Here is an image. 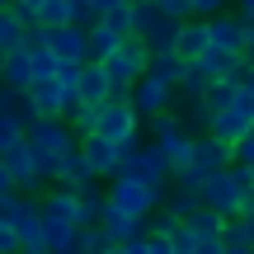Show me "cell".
Listing matches in <instances>:
<instances>
[{"mask_svg": "<svg viewBox=\"0 0 254 254\" xmlns=\"http://www.w3.org/2000/svg\"><path fill=\"white\" fill-rule=\"evenodd\" d=\"M24 146H28V155L38 160V170L52 179V170L75 151V132L62 118H33V123L24 127Z\"/></svg>", "mask_w": 254, "mask_h": 254, "instance_id": "obj_1", "label": "cell"}, {"mask_svg": "<svg viewBox=\"0 0 254 254\" xmlns=\"http://www.w3.org/2000/svg\"><path fill=\"white\" fill-rule=\"evenodd\" d=\"M250 189H254V170H250V165H240V160H231L226 170H217L207 184H202L198 202L207 212H217V217H236Z\"/></svg>", "mask_w": 254, "mask_h": 254, "instance_id": "obj_2", "label": "cell"}, {"mask_svg": "<svg viewBox=\"0 0 254 254\" xmlns=\"http://www.w3.org/2000/svg\"><path fill=\"white\" fill-rule=\"evenodd\" d=\"M231 160H236V151H231L226 141H212V136H193L189 165H184L179 174H170V179H174V189H184V193H193V198H198V193H202V184H207L217 170H226Z\"/></svg>", "mask_w": 254, "mask_h": 254, "instance_id": "obj_3", "label": "cell"}, {"mask_svg": "<svg viewBox=\"0 0 254 254\" xmlns=\"http://www.w3.org/2000/svg\"><path fill=\"white\" fill-rule=\"evenodd\" d=\"M250 127H254V94L245 90V85H236V94H231V99L212 113L207 136H212V141H226L231 151H236V141L250 132Z\"/></svg>", "mask_w": 254, "mask_h": 254, "instance_id": "obj_4", "label": "cell"}, {"mask_svg": "<svg viewBox=\"0 0 254 254\" xmlns=\"http://www.w3.org/2000/svg\"><path fill=\"white\" fill-rule=\"evenodd\" d=\"M146 57H151V52H146V43L127 33L123 43L99 62L104 75H109V85H113V94H127V85H136V80L146 75Z\"/></svg>", "mask_w": 254, "mask_h": 254, "instance_id": "obj_5", "label": "cell"}, {"mask_svg": "<svg viewBox=\"0 0 254 254\" xmlns=\"http://www.w3.org/2000/svg\"><path fill=\"white\" fill-rule=\"evenodd\" d=\"M160 198H165L160 189H151L146 179H132V174H113L109 193H104V202L127 212V217H151V212L160 207Z\"/></svg>", "mask_w": 254, "mask_h": 254, "instance_id": "obj_6", "label": "cell"}, {"mask_svg": "<svg viewBox=\"0 0 254 254\" xmlns=\"http://www.w3.org/2000/svg\"><path fill=\"white\" fill-rule=\"evenodd\" d=\"M5 221H9V231H14V240H19V254H47V245H43V221H38V198L14 193Z\"/></svg>", "mask_w": 254, "mask_h": 254, "instance_id": "obj_7", "label": "cell"}, {"mask_svg": "<svg viewBox=\"0 0 254 254\" xmlns=\"http://www.w3.org/2000/svg\"><path fill=\"white\" fill-rule=\"evenodd\" d=\"M151 132H155V151L165 155V165H170V174H179L184 165H189V151H193V132L184 127L174 113H160V118H151Z\"/></svg>", "mask_w": 254, "mask_h": 254, "instance_id": "obj_8", "label": "cell"}, {"mask_svg": "<svg viewBox=\"0 0 254 254\" xmlns=\"http://www.w3.org/2000/svg\"><path fill=\"white\" fill-rule=\"evenodd\" d=\"M136 113L132 104H127V94H109V99L94 109V136H104V141H123L127 132H136Z\"/></svg>", "mask_w": 254, "mask_h": 254, "instance_id": "obj_9", "label": "cell"}, {"mask_svg": "<svg viewBox=\"0 0 254 254\" xmlns=\"http://www.w3.org/2000/svg\"><path fill=\"white\" fill-rule=\"evenodd\" d=\"M127 104H132L136 118H160V113H170V104H174V85L155 80V75H141L136 85H127Z\"/></svg>", "mask_w": 254, "mask_h": 254, "instance_id": "obj_10", "label": "cell"}, {"mask_svg": "<svg viewBox=\"0 0 254 254\" xmlns=\"http://www.w3.org/2000/svg\"><path fill=\"white\" fill-rule=\"evenodd\" d=\"M118 174H132V179H146L151 189H160V193H170V165H165V155L155 151V141H141L136 146V155L123 165Z\"/></svg>", "mask_w": 254, "mask_h": 254, "instance_id": "obj_11", "label": "cell"}, {"mask_svg": "<svg viewBox=\"0 0 254 254\" xmlns=\"http://www.w3.org/2000/svg\"><path fill=\"white\" fill-rule=\"evenodd\" d=\"M0 165H5L9 184H14V193H28V198H33V193L47 184V174L38 170V160L28 155V146H24V141H19L14 151H5V155H0Z\"/></svg>", "mask_w": 254, "mask_h": 254, "instance_id": "obj_12", "label": "cell"}, {"mask_svg": "<svg viewBox=\"0 0 254 254\" xmlns=\"http://www.w3.org/2000/svg\"><path fill=\"white\" fill-rule=\"evenodd\" d=\"M75 151H80L85 170H90L94 179H113V174H118V146L113 141H104V136H80Z\"/></svg>", "mask_w": 254, "mask_h": 254, "instance_id": "obj_13", "label": "cell"}, {"mask_svg": "<svg viewBox=\"0 0 254 254\" xmlns=\"http://www.w3.org/2000/svg\"><path fill=\"white\" fill-rule=\"evenodd\" d=\"M99 236H104V245H127V240H141V236H146V217H127V212H118V207H104Z\"/></svg>", "mask_w": 254, "mask_h": 254, "instance_id": "obj_14", "label": "cell"}, {"mask_svg": "<svg viewBox=\"0 0 254 254\" xmlns=\"http://www.w3.org/2000/svg\"><path fill=\"white\" fill-rule=\"evenodd\" d=\"M109 94H113V85H109V75H104V66L99 62H80V75H75V104L99 109Z\"/></svg>", "mask_w": 254, "mask_h": 254, "instance_id": "obj_15", "label": "cell"}, {"mask_svg": "<svg viewBox=\"0 0 254 254\" xmlns=\"http://www.w3.org/2000/svg\"><path fill=\"white\" fill-rule=\"evenodd\" d=\"M47 33V52L57 62H85V28L62 24V28H43Z\"/></svg>", "mask_w": 254, "mask_h": 254, "instance_id": "obj_16", "label": "cell"}, {"mask_svg": "<svg viewBox=\"0 0 254 254\" xmlns=\"http://www.w3.org/2000/svg\"><path fill=\"white\" fill-rule=\"evenodd\" d=\"M0 85H5L9 94H24L28 85H33V71H28V52L24 47H14V52L0 57Z\"/></svg>", "mask_w": 254, "mask_h": 254, "instance_id": "obj_17", "label": "cell"}, {"mask_svg": "<svg viewBox=\"0 0 254 254\" xmlns=\"http://www.w3.org/2000/svg\"><path fill=\"white\" fill-rule=\"evenodd\" d=\"M170 47H174V57H179V62H193V57L207 47V28H202V19H179Z\"/></svg>", "mask_w": 254, "mask_h": 254, "instance_id": "obj_18", "label": "cell"}, {"mask_svg": "<svg viewBox=\"0 0 254 254\" xmlns=\"http://www.w3.org/2000/svg\"><path fill=\"white\" fill-rule=\"evenodd\" d=\"M193 71H198L202 75V80H221V75H231V71H236V66H240V57H231V52H221V47H202V52L198 57H193Z\"/></svg>", "mask_w": 254, "mask_h": 254, "instance_id": "obj_19", "label": "cell"}, {"mask_svg": "<svg viewBox=\"0 0 254 254\" xmlns=\"http://www.w3.org/2000/svg\"><path fill=\"white\" fill-rule=\"evenodd\" d=\"M104 189H94V184H85V189H75V226H99L104 217Z\"/></svg>", "mask_w": 254, "mask_h": 254, "instance_id": "obj_20", "label": "cell"}, {"mask_svg": "<svg viewBox=\"0 0 254 254\" xmlns=\"http://www.w3.org/2000/svg\"><path fill=\"white\" fill-rule=\"evenodd\" d=\"M118 43H123V38L113 33L109 24H99V19H94V24L85 28V62H104V57H109Z\"/></svg>", "mask_w": 254, "mask_h": 254, "instance_id": "obj_21", "label": "cell"}, {"mask_svg": "<svg viewBox=\"0 0 254 254\" xmlns=\"http://www.w3.org/2000/svg\"><path fill=\"white\" fill-rule=\"evenodd\" d=\"M184 66H189V62H179V57H174V47H160V52L146 57V75H155V80H165V85H179Z\"/></svg>", "mask_w": 254, "mask_h": 254, "instance_id": "obj_22", "label": "cell"}, {"mask_svg": "<svg viewBox=\"0 0 254 254\" xmlns=\"http://www.w3.org/2000/svg\"><path fill=\"white\" fill-rule=\"evenodd\" d=\"M52 179H57V189H71V193H75V189H85V184H94V174L85 170L80 151H71V155H66V160L52 170Z\"/></svg>", "mask_w": 254, "mask_h": 254, "instance_id": "obj_23", "label": "cell"}, {"mask_svg": "<svg viewBox=\"0 0 254 254\" xmlns=\"http://www.w3.org/2000/svg\"><path fill=\"white\" fill-rule=\"evenodd\" d=\"M24 127H28V118H24L19 109L0 113V155H5V151H14V146L24 141Z\"/></svg>", "mask_w": 254, "mask_h": 254, "instance_id": "obj_24", "label": "cell"}, {"mask_svg": "<svg viewBox=\"0 0 254 254\" xmlns=\"http://www.w3.org/2000/svg\"><path fill=\"white\" fill-rule=\"evenodd\" d=\"M198 207H202V202L193 198V193H184V189H174V193H165V198H160V212H170L174 221H189Z\"/></svg>", "mask_w": 254, "mask_h": 254, "instance_id": "obj_25", "label": "cell"}, {"mask_svg": "<svg viewBox=\"0 0 254 254\" xmlns=\"http://www.w3.org/2000/svg\"><path fill=\"white\" fill-rule=\"evenodd\" d=\"M19 43H24V24H19V14H14V9H0V57L14 52Z\"/></svg>", "mask_w": 254, "mask_h": 254, "instance_id": "obj_26", "label": "cell"}, {"mask_svg": "<svg viewBox=\"0 0 254 254\" xmlns=\"http://www.w3.org/2000/svg\"><path fill=\"white\" fill-rule=\"evenodd\" d=\"M104 250V236H99V226H75V236H71V250L66 254H99Z\"/></svg>", "mask_w": 254, "mask_h": 254, "instance_id": "obj_27", "label": "cell"}, {"mask_svg": "<svg viewBox=\"0 0 254 254\" xmlns=\"http://www.w3.org/2000/svg\"><path fill=\"white\" fill-rule=\"evenodd\" d=\"M62 123L75 132V141H80V136H94V109H90V104H75V109L66 113Z\"/></svg>", "mask_w": 254, "mask_h": 254, "instance_id": "obj_28", "label": "cell"}, {"mask_svg": "<svg viewBox=\"0 0 254 254\" xmlns=\"http://www.w3.org/2000/svg\"><path fill=\"white\" fill-rule=\"evenodd\" d=\"M221 221H226V217H217V212H207V207H198V212H193L189 221H184V226H189L193 236H221Z\"/></svg>", "mask_w": 254, "mask_h": 254, "instance_id": "obj_29", "label": "cell"}, {"mask_svg": "<svg viewBox=\"0 0 254 254\" xmlns=\"http://www.w3.org/2000/svg\"><path fill=\"white\" fill-rule=\"evenodd\" d=\"M33 24H43V28H62V24H71V14H66V0H43Z\"/></svg>", "mask_w": 254, "mask_h": 254, "instance_id": "obj_30", "label": "cell"}, {"mask_svg": "<svg viewBox=\"0 0 254 254\" xmlns=\"http://www.w3.org/2000/svg\"><path fill=\"white\" fill-rule=\"evenodd\" d=\"M28 71H33V80H52L57 57L47 52V47H33V52H28Z\"/></svg>", "mask_w": 254, "mask_h": 254, "instance_id": "obj_31", "label": "cell"}, {"mask_svg": "<svg viewBox=\"0 0 254 254\" xmlns=\"http://www.w3.org/2000/svg\"><path fill=\"white\" fill-rule=\"evenodd\" d=\"M66 14H71L75 28H90L94 24V0H66Z\"/></svg>", "mask_w": 254, "mask_h": 254, "instance_id": "obj_32", "label": "cell"}, {"mask_svg": "<svg viewBox=\"0 0 254 254\" xmlns=\"http://www.w3.org/2000/svg\"><path fill=\"white\" fill-rule=\"evenodd\" d=\"M165 240H170V250H174V254H193V231L184 226V221H179V226H174Z\"/></svg>", "mask_w": 254, "mask_h": 254, "instance_id": "obj_33", "label": "cell"}, {"mask_svg": "<svg viewBox=\"0 0 254 254\" xmlns=\"http://www.w3.org/2000/svg\"><path fill=\"white\" fill-rule=\"evenodd\" d=\"M221 9H226V0H189L193 19H212V14H221Z\"/></svg>", "mask_w": 254, "mask_h": 254, "instance_id": "obj_34", "label": "cell"}, {"mask_svg": "<svg viewBox=\"0 0 254 254\" xmlns=\"http://www.w3.org/2000/svg\"><path fill=\"white\" fill-rule=\"evenodd\" d=\"M99 24H109L118 38H127V5H123V9H109V14H99Z\"/></svg>", "mask_w": 254, "mask_h": 254, "instance_id": "obj_35", "label": "cell"}, {"mask_svg": "<svg viewBox=\"0 0 254 254\" xmlns=\"http://www.w3.org/2000/svg\"><path fill=\"white\" fill-rule=\"evenodd\" d=\"M236 160H240V165H250V170H254V127H250V132H245V136L236 141Z\"/></svg>", "mask_w": 254, "mask_h": 254, "instance_id": "obj_36", "label": "cell"}, {"mask_svg": "<svg viewBox=\"0 0 254 254\" xmlns=\"http://www.w3.org/2000/svg\"><path fill=\"white\" fill-rule=\"evenodd\" d=\"M221 236H193V254H221Z\"/></svg>", "mask_w": 254, "mask_h": 254, "instance_id": "obj_37", "label": "cell"}, {"mask_svg": "<svg viewBox=\"0 0 254 254\" xmlns=\"http://www.w3.org/2000/svg\"><path fill=\"white\" fill-rule=\"evenodd\" d=\"M0 254H19V240L9 231V221H0Z\"/></svg>", "mask_w": 254, "mask_h": 254, "instance_id": "obj_38", "label": "cell"}, {"mask_svg": "<svg viewBox=\"0 0 254 254\" xmlns=\"http://www.w3.org/2000/svg\"><path fill=\"white\" fill-rule=\"evenodd\" d=\"M146 254H174L165 236H146Z\"/></svg>", "mask_w": 254, "mask_h": 254, "instance_id": "obj_39", "label": "cell"}, {"mask_svg": "<svg viewBox=\"0 0 254 254\" xmlns=\"http://www.w3.org/2000/svg\"><path fill=\"white\" fill-rule=\"evenodd\" d=\"M118 254H146V236H141V240H127V245H118Z\"/></svg>", "mask_w": 254, "mask_h": 254, "instance_id": "obj_40", "label": "cell"}, {"mask_svg": "<svg viewBox=\"0 0 254 254\" xmlns=\"http://www.w3.org/2000/svg\"><path fill=\"white\" fill-rule=\"evenodd\" d=\"M109 9H123V0H94V19L109 14Z\"/></svg>", "mask_w": 254, "mask_h": 254, "instance_id": "obj_41", "label": "cell"}, {"mask_svg": "<svg viewBox=\"0 0 254 254\" xmlns=\"http://www.w3.org/2000/svg\"><path fill=\"white\" fill-rule=\"evenodd\" d=\"M14 193V184H9V174H5V165H0V198H9Z\"/></svg>", "mask_w": 254, "mask_h": 254, "instance_id": "obj_42", "label": "cell"}, {"mask_svg": "<svg viewBox=\"0 0 254 254\" xmlns=\"http://www.w3.org/2000/svg\"><path fill=\"white\" fill-rule=\"evenodd\" d=\"M9 109H14V94H9L5 85H0V113H9Z\"/></svg>", "mask_w": 254, "mask_h": 254, "instance_id": "obj_43", "label": "cell"}, {"mask_svg": "<svg viewBox=\"0 0 254 254\" xmlns=\"http://www.w3.org/2000/svg\"><path fill=\"white\" fill-rule=\"evenodd\" d=\"M240 5V19H254V0H236Z\"/></svg>", "mask_w": 254, "mask_h": 254, "instance_id": "obj_44", "label": "cell"}, {"mask_svg": "<svg viewBox=\"0 0 254 254\" xmlns=\"http://www.w3.org/2000/svg\"><path fill=\"white\" fill-rule=\"evenodd\" d=\"M221 254H254V250H245V245H226Z\"/></svg>", "mask_w": 254, "mask_h": 254, "instance_id": "obj_45", "label": "cell"}, {"mask_svg": "<svg viewBox=\"0 0 254 254\" xmlns=\"http://www.w3.org/2000/svg\"><path fill=\"white\" fill-rule=\"evenodd\" d=\"M99 254H118V245H104V250H99Z\"/></svg>", "mask_w": 254, "mask_h": 254, "instance_id": "obj_46", "label": "cell"}, {"mask_svg": "<svg viewBox=\"0 0 254 254\" xmlns=\"http://www.w3.org/2000/svg\"><path fill=\"white\" fill-rule=\"evenodd\" d=\"M0 9H9V0H0Z\"/></svg>", "mask_w": 254, "mask_h": 254, "instance_id": "obj_47", "label": "cell"}, {"mask_svg": "<svg viewBox=\"0 0 254 254\" xmlns=\"http://www.w3.org/2000/svg\"><path fill=\"white\" fill-rule=\"evenodd\" d=\"M123 5H136V0H123Z\"/></svg>", "mask_w": 254, "mask_h": 254, "instance_id": "obj_48", "label": "cell"}]
</instances>
